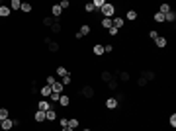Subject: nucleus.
<instances>
[{
    "label": "nucleus",
    "instance_id": "25",
    "mask_svg": "<svg viewBox=\"0 0 176 131\" xmlns=\"http://www.w3.org/2000/svg\"><path fill=\"white\" fill-rule=\"evenodd\" d=\"M8 116H10V112H8L6 108H0V121H4V120H8Z\"/></svg>",
    "mask_w": 176,
    "mask_h": 131
},
{
    "label": "nucleus",
    "instance_id": "26",
    "mask_svg": "<svg viewBox=\"0 0 176 131\" xmlns=\"http://www.w3.org/2000/svg\"><path fill=\"white\" fill-rule=\"evenodd\" d=\"M20 10L26 12V14H29V12H31V4H29V2H22V8H20Z\"/></svg>",
    "mask_w": 176,
    "mask_h": 131
},
{
    "label": "nucleus",
    "instance_id": "17",
    "mask_svg": "<svg viewBox=\"0 0 176 131\" xmlns=\"http://www.w3.org/2000/svg\"><path fill=\"white\" fill-rule=\"evenodd\" d=\"M155 43H157V47L165 49V47H166V43H168V41H166V37H162V35H158V37L155 39Z\"/></svg>",
    "mask_w": 176,
    "mask_h": 131
},
{
    "label": "nucleus",
    "instance_id": "3",
    "mask_svg": "<svg viewBox=\"0 0 176 131\" xmlns=\"http://www.w3.org/2000/svg\"><path fill=\"white\" fill-rule=\"evenodd\" d=\"M12 127H14V120H10V117L4 120V121H0V129L2 131H10Z\"/></svg>",
    "mask_w": 176,
    "mask_h": 131
},
{
    "label": "nucleus",
    "instance_id": "2",
    "mask_svg": "<svg viewBox=\"0 0 176 131\" xmlns=\"http://www.w3.org/2000/svg\"><path fill=\"white\" fill-rule=\"evenodd\" d=\"M80 94L86 98V100H92V98H94V94H96V90H94V86H92V84H84V86H82V90H80Z\"/></svg>",
    "mask_w": 176,
    "mask_h": 131
},
{
    "label": "nucleus",
    "instance_id": "10",
    "mask_svg": "<svg viewBox=\"0 0 176 131\" xmlns=\"http://www.w3.org/2000/svg\"><path fill=\"white\" fill-rule=\"evenodd\" d=\"M117 106H119V104H117V100H116L114 96H110V98L106 100V108H108V110H116Z\"/></svg>",
    "mask_w": 176,
    "mask_h": 131
},
{
    "label": "nucleus",
    "instance_id": "44",
    "mask_svg": "<svg viewBox=\"0 0 176 131\" xmlns=\"http://www.w3.org/2000/svg\"><path fill=\"white\" fill-rule=\"evenodd\" d=\"M112 51H114V47H112L110 43H108V45H104V53H112Z\"/></svg>",
    "mask_w": 176,
    "mask_h": 131
},
{
    "label": "nucleus",
    "instance_id": "35",
    "mask_svg": "<svg viewBox=\"0 0 176 131\" xmlns=\"http://www.w3.org/2000/svg\"><path fill=\"white\" fill-rule=\"evenodd\" d=\"M102 27L110 30V27H112V18H104V20H102Z\"/></svg>",
    "mask_w": 176,
    "mask_h": 131
},
{
    "label": "nucleus",
    "instance_id": "24",
    "mask_svg": "<svg viewBox=\"0 0 176 131\" xmlns=\"http://www.w3.org/2000/svg\"><path fill=\"white\" fill-rule=\"evenodd\" d=\"M20 8H22V2H20V0H12L10 2V10H20Z\"/></svg>",
    "mask_w": 176,
    "mask_h": 131
},
{
    "label": "nucleus",
    "instance_id": "15",
    "mask_svg": "<svg viewBox=\"0 0 176 131\" xmlns=\"http://www.w3.org/2000/svg\"><path fill=\"white\" fill-rule=\"evenodd\" d=\"M12 14V10H10V6H0V18H8V16Z\"/></svg>",
    "mask_w": 176,
    "mask_h": 131
},
{
    "label": "nucleus",
    "instance_id": "6",
    "mask_svg": "<svg viewBox=\"0 0 176 131\" xmlns=\"http://www.w3.org/2000/svg\"><path fill=\"white\" fill-rule=\"evenodd\" d=\"M141 76L147 80V82H151V80H155L157 78V75H155L153 71H149V69H145V71H141Z\"/></svg>",
    "mask_w": 176,
    "mask_h": 131
},
{
    "label": "nucleus",
    "instance_id": "41",
    "mask_svg": "<svg viewBox=\"0 0 176 131\" xmlns=\"http://www.w3.org/2000/svg\"><path fill=\"white\" fill-rule=\"evenodd\" d=\"M59 6H61V8H63V10H67V8H69V6H70V2H69V0H63V2H61V4H59Z\"/></svg>",
    "mask_w": 176,
    "mask_h": 131
},
{
    "label": "nucleus",
    "instance_id": "31",
    "mask_svg": "<svg viewBox=\"0 0 176 131\" xmlns=\"http://www.w3.org/2000/svg\"><path fill=\"white\" fill-rule=\"evenodd\" d=\"M53 22H55V18H53V16H47V18H43V26H47V27H51Z\"/></svg>",
    "mask_w": 176,
    "mask_h": 131
},
{
    "label": "nucleus",
    "instance_id": "29",
    "mask_svg": "<svg viewBox=\"0 0 176 131\" xmlns=\"http://www.w3.org/2000/svg\"><path fill=\"white\" fill-rule=\"evenodd\" d=\"M155 18V22H158V24H165V14H161V12H157V14L153 16Z\"/></svg>",
    "mask_w": 176,
    "mask_h": 131
},
{
    "label": "nucleus",
    "instance_id": "7",
    "mask_svg": "<svg viewBox=\"0 0 176 131\" xmlns=\"http://www.w3.org/2000/svg\"><path fill=\"white\" fill-rule=\"evenodd\" d=\"M37 110H41V112L51 110V102H49V100H39V102H37Z\"/></svg>",
    "mask_w": 176,
    "mask_h": 131
},
{
    "label": "nucleus",
    "instance_id": "13",
    "mask_svg": "<svg viewBox=\"0 0 176 131\" xmlns=\"http://www.w3.org/2000/svg\"><path fill=\"white\" fill-rule=\"evenodd\" d=\"M33 120H35L37 123H43V121H45V112H41V110H37V112L33 113Z\"/></svg>",
    "mask_w": 176,
    "mask_h": 131
},
{
    "label": "nucleus",
    "instance_id": "1",
    "mask_svg": "<svg viewBox=\"0 0 176 131\" xmlns=\"http://www.w3.org/2000/svg\"><path fill=\"white\" fill-rule=\"evenodd\" d=\"M100 12H102L104 18H114V14H116V6H114V4H110V2H106V4L102 6V10H100Z\"/></svg>",
    "mask_w": 176,
    "mask_h": 131
},
{
    "label": "nucleus",
    "instance_id": "22",
    "mask_svg": "<svg viewBox=\"0 0 176 131\" xmlns=\"http://www.w3.org/2000/svg\"><path fill=\"white\" fill-rule=\"evenodd\" d=\"M51 90H53L55 94H63V84H61V82H55V84L51 86Z\"/></svg>",
    "mask_w": 176,
    "mask_h": 131
},
{
    "label": "nucleus",
    "instance_id": "30",
    "mask_svg": "<svg viewBox=\"0 0 176 131\" xmlns=\"http://www.w3.org/2000/svg\"><path fill=\"white\" fill-rule=\"evenodd\" d=\"M158 12H161V14H168V12H170V4H161V10H158Z\"/></svg>",
    "mask_w": 176,
    "mask_h": 131
},
{
    "label": "nucleus",
    "instance_id": "23",
    "mask_svg": "<svg viewBox=\"0 0 176 131\" xmlns=\"http://www.w3.org/2000/svg\"><path fill=\"white\" fill-rule=\"evenodd\" d=\"M174 20H176V14H174V12H172V10H170V12H168V14H165V22H170V24H172V22H174Z\"/></svg>",
    "mask_w": 176,
    "mask_h": 131
},
{
    "label": "nucleus",
    "instance_id": "28",
    "mask_svg": "<svg viewBox=\"0 0 176 131\" xmlns=\"http://www.w3.org/2000/svg\"><path fill=\"white\" fill-rule=\"evenodd\" d=\"M92 4H94V10H102V6L106 4V0H94Z\"/></svg>",
    "mask_w": 176,
    "mask_h": 131
},
{
    "label": "nucleus",
    "instance_id": "16",
    "mask_svg": "<svg viewBox=\"0 0 176 131\" xmlns=\"http://www.w3.org/2000/svg\"><path fill=\"white\" fill-rule=\"evenodd\" d=\"M90 31H92V27L88 26V24H82V26H80V31H78V34L84 37V35H90Z\"/></svg>",
    "mask_w": 176,
    "mask_h": 131
},
{
    "label": "nucleus",
    "instance_id": "20",
    "mask_svg": "<svg viewBox=\"0 0 176 131\" xmlns=\"http://www.w3.org/2000/svg\"><path fill=\"white\" fill-rule=\"evenodd\" d=\"M47 49H49V51H51V53H57L59 49H61V45H59L57 41H51V43L47 45Z\"/></svg>",
    "mask_w": 176,
    "mask_h": 131
},
{
    "label": "nucleus",
    "instance_id": "8",
    "mask_svg": "<svg viewBox=\"0 0 176 131\" xmlns=\"http://www.w3.org/2000/svg\"><path fill=\"white\" fill-rule=\"evenodd\" d=\"M100 78H102V82H110V80L112 78H114V72H112V71H108V69H106V71H102V75H100Z\"/></svg>",
    "mask_w": 176,
    "mask_h": 131
},
{
    "label": "nucleus",
    "instance_id": "47",
    "mask_svg": "<svg viewBox=\"0 0 176 131\" xmlns=\"http://www.w3.org/2000/svg\"><path fill=\"white\" fill-rule=\"evenodd\" d=\"M61 131H74V129H70V127H63Z\"/></svg>",
    "mask_w": 176,
    "mask_h": 131
},
{
    "label": "nucleus",
    "instance_id": "34",
    "mask_svg": "<svg viewBox=\"0 0 176 131\" xmlns=\"http://www.w3.org/2000/svg\"><path fill=\"white\" fill-rule=\"evenodd\" d=\"M127 20H129V22L137 20V10H129V12H127Z\"/></svg>",
    "mask_w": 176,
    "mask_h": 131
},
{
    "label": "nucleus",
    "instance_id": "45",
    "mask_svg": "<svg viewBox=\"0 0 176 131\" xmlns=\"http://www.w3.org/2000/svg\"><path fill=\"white\" fill-rule=\"evenodd\" d=\"M137 84H139V86H147V80L143 78V76H139V80H137Z\"/></svg>",
    "mask_w": 176,
    "mask_h": 131
},
{
    "label": "nucleus",
    "instance_id": "32",
    "mask_svg": "<svg viewBox=\"0 0 176 131\" xmlns=\"http://www.w3.org/2000/svg\"><path fill=\"white\" fill-rule=\"evenodd\" d=\"M94 55H104V45H94Z\"/></svg>",
    "mask_w": 176,
    "mask_h": 131
},
{
    "label": "nucleus",
    "instance_id": "21",
    "mask_svg": "<svg viewBox=\"0 0 176 131\" xmlns=\"http://www.w3.org/2000/svg\"><path fill=\"white\" fill-rule=\"evenodd\" d=\"M57 75H59V76H67V75H69V69L61 65V67H57Z\"/></svg>",
    "mask_w": 176,
    "mask_h": 131
},
{
    "label": "nucleus",
    "instance_id": "36",
    "mask_svg": "<svg viewBox=\"0 0 176 131\" xmlns=\"http://www.w3.org/2000/svg\"><path fill=\"white\" fill-rule=\"evenodd\" d=\"M69 127L70 129H77L78 127V120H74V117H73V120H69Z\"/></svg>",
    "mask_w": 176,
    "mask_h": 131
},
{
    "label": "nucleus",
    "instance_id": "4",
    "mask_svg": "<svg viewBox=\"0 0 176 131\" xmlns=\"http://www.w3.org/2000/svg\"><path fill=\"white\" fill-rule=\"evenodd\" d=\"M112 26H114L116 30H119V27H123V26H125V20H123V18H119V16H114V18H112Z\"/></svg>",
    "mask_w": 176,
    "mask_h": 131
},
{
    "label": "nucleus",
    "instance_id": "43",
    "mask_svg": "<svg viewBox=\"0 0 176 131\" xmlns=\"http://www.w3.org/2000/svg\"><path fill=\"white\" fill-rule=\"evenodd\" d=\"M108 31H110V35H114V37H116L117 34H119V30H116L114 26H112V27H110V30H108Z\"/></svg>",
    "mask_w": 176,
    "mask_h": 131
},
{
    "label": "nucleus",
    "instance_id": "9",
    "mask_svg": "<svg viewBox=\"0 0 176 131\" xmlns=\"http://www.w3.org/2000/svg\"><path fill=\"white\" fill-rule=\"evenodd\" d=\"M51 14H53V18H55V20H59V16L63 14V8L59 6V4H53V6H51Z\"/></svg>",
    "mask_w": 176,
    "mask_h": 131
},
{
    "label": "nucleus",
    "instance_id": "11",
    "mask_svg": "<svg viewBox=\"0 0 176 131\" xmlns=\"http://www.w3.org/2000/svg\"><path fill=\"white\" fill-rule=\"evenodd\" d=\"M129 78H131V76H129L127 71H119V72H117V80H119V82H129Z\"/></svg>",
    "mask_w": 176,
    "mask_h": 131
},
{
    "label": "nucleus",
    "instance_id": "39",
    "mask_svg": "<svg viewBox=\"0 0 176 131\" xmlns=\"http://www.w3.org/2000/svg\"><path fill=\"white\" fill-rule=\"evenodd\" d=\"M59 96H61V94H55V92H51V96L47 98L49 102H59Z\"/></svg>",
    "mask_w": 176,
    "mask_h": 131
},
{
    "label": "nucleus",
    "instance_id": "18",
    "mask_svg": "<svg viewBox=\"0 0 176 131\" xmlns=\"http://www.w3.org/2000/svg\"><path fill=\"white\" fill-rule=\"evenodd\" d=\"M106 86H108V88H110V90H117V88H119V80H117V78H116V76H114V78H112V80H110V82H108V84H106Z\"/></svg>",
    "mask_w": 176,
    "mask_h": 131
},
{
    "label": "nucleus",
    "instance_id": "42",
    "mask_svg": "<svg viewBox=\"0 0 176 131\" xmlns=\"http://www.w3.org/2000/svg\"><path fill=\"white\" fill-rule=\"evenodd\" d=\"M57 80H55V76H47V86H53Z\"/></svg>",
    "mask_w": 176,
    "mask_h": 131
},
{
    "label": "nucleus",
    "instance_id": "37",
    "mask_svg": "<svg viewBox=\"0 0 176 131\" xmlns=\"http://www.w3.org/2000/svg\"><path fill=\"white\" fill-rule=\"evenodd\" d=\"M168 123H170V127H172V129L176 127V113H172V116L168 117Z\"/></svg>",
    "mask_w": 176,
    "mask_h": 131
},
{
    "label": "nucleus",
    "instance_id": "46",
    "mask_svg": "<svg viewBox=\"0 0 176 131\" xmlns=\"http://www.w3.org/2000/svg\"><path fill=\"white\" fill-rule=\"evenodd\" d=\"M149 35H151V39H153V41H155V39H157V37H158V34H157V31H151V34H149Z\"/></svg>",
    "mask_w": 176,
    "mask_h": 131
},
{
    "label": "nucleus",
    "instance_id": "27",
    "mask_svg": "<svg viewBox=\"0 0 176 131\" xmlns=\"http://www.w3.org/2000/svg\"><path fill=\"white\" fill-rule=\"evenodd\" d=\"M70 82H73V76H70V75H67V76H63V86H70Z\"/></svg>",
    "mask_w": 176,
    "mask_h": 131
},
{
    "label": "nucleus",
    "instance_id": "40",
    "mask_svg": "<svg viewBox=\"0 0 176 131\" xmlns=\"http://www.w3.org/2000/svg\"><path fill=\"white\" fill-rule=\"evenodd\" d=\"M84 10L88 12V14H90V12H96V10H94V4H92V2H88V4H86V6H84Z\"/></svg>",
    "mask_w": 176,
    "mask_h": 131
},
{
    "label": "nucleus",
    "instance_id": "12",
    "mask_svg": "<svg viewBox=\"0 0 176 131\" xmlns=\"http://www.w3.org/2000/svg\"><path fill=\"white\" fill-rule=\"evenodd\" d=\"M59 106H63V108H67V106L70 104V98L67 96V94H61V96H59V102H57Z\"/></svg>",
    "mask_w": 176,
    "mask_h": 131
},
{
    "label": "nucleus",
    "instance_id": "48",
    "mask_svg": "<svg viewBox=\"0 0 176 131\" xmlns=\"http://www.w3.org/2000/svg\"><path fill=\"white\" fill-rule=\"evenodd\" d=\"M82 131H92V129H88V127H86V129H82Z\"/></svg>",
    "mask_w": 176,
    "mask_h": 131
},
{
    "label": "nucleus",
    "instance_id": "19",
    "mask_svg": "<svg viewBox=\"0 0 176 131\" xmlns=\"http://www.w3.org/2000/svg\"><path fill=\"white\" fill-rule=\"evenodd\" d=\"M51 92H53V90H51V86H43V88L39 90V94H41L43 98H49V96H51Z\"/></svg>",
    "mask_w": 176,
    "mask_h": 131
},
{
    "label": "nucleus",
    "instance_id": "33",
    "mask_svg": "<svg viewBox=\"0 0 176 131\" xmlns=\"http://www.w3.org/2000/svg\"><path fill=\"white\" fill-rule=\"evenodd\" d=\"M114 98L117 100V104H123V102H125V94H123V92H117Z\"/></svg>",
    "mask_w": 176,
    "mask_h": 131
},
{
    "label": "nucleus",
    "instance_id": "14",
    "mask_svg": "<svg viewBox=\"0 0 176 131\" xmlns=\"http://www.w3.org/2000/svg\"><path fill=\"white\" fill-rule=\"evenodd\" d=\"M45 120H47V121H55L57 120V112H55V110H47V112H45Z\"/></svg>",
    "mask_w": 176,
    "mask_h": 131
},
{
    "label": "nucleus",
    "instance_id": "38",
    "mask_svg": "<svg viewBox=\"0 0 176 131\" xmlns=\"http://www.w3.org/2000/svg\"><path fill=\"white\" fill-rule=\"evenodd\" d=\"M59 125H61V129L69 127V120H67V117H61V120H59Z\"/></svg>",
    "mask_w": 176,
    "mask_h": 131
},
{
    "label": "nucleus",
    "instance_id": "5",
    "mask_svg": "<svg viewBox=\"0 0 176 131\" xmlns=\"http://www.w3.org/2000/svg\"><path fill=\"white\" fill-rule=\"evenodd\" d=\"M49 30H51V34H61V31H63V24H61V20H55V22L51 24V27H49Z\"/></svg>",
    "mask_w": 176,
    "mask_h": 131
}]
</instances>
